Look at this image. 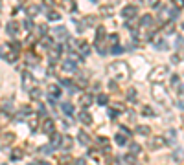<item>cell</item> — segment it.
Segmentation results:
<instances>
[{"label": "cell", "instance_id": "6da1fadb", "mask_svg": "<svg viewBox=\"0 0 184 165\" xmlns=\"http://www.w3.org/2000/svg\"><path fill=\"white\" fill-rule=\"evenodd\" d=\"M109 74L112 79H127L129 77V66L123 61H116L109 66Z\"/></svg>", "mask_w": 184, "mask_h": 165}, {"label": "cell", "instance_id": "7a4b0ae2", "mask_svg": "<svg viewBox=\"0 0 184 165\" xmlns=\"http://www.w3.org/2000/svg\"><path fill=\"white\" fill-rule=\"evenodd\" d=\"M166 77H167V66H155L153 70H151V74H149V81L151 82H162L166 81Z\"/></svg>", "mask_w": 184, "mask_h": 165}, {"label": "cell", "instance_id": "3957f363", "mask_svg": "<svg viewBox=\"0 0 184 165\" xmlns=\"http://www.w3.org/2000/svg\"><path fill=\"white\" fill-rule=\"evenodd\" d=\"M122 15H123V19L133 20V19L138 15V7H136V6H133V4H129V6H125V7L122 9Z\"/></svg>", "mask_w": 184, "mask_h": 165}, {"label": "cell", "instance_id": "277c9868", "mask_svg": "<svg viewBox=\"0 0 184 165\" xmlns=\"http://www.w3.org/2000/svg\"><path fill=\"white\" fill-rule=\"evenodd\" d=\"M177 15H179V13H177V9H171V11H169V7H164L162 11L158 13V20H160V22H167L169 19H175Z\"/></svg>", "mask_w": 184, "mask_h": 165}, {"label": "cell", "instance_id": "5b68a950", "mask_svg": "<svg viewBox=\"0 0 184 165\" xmlns=\"http://www.w3.org/2000/svg\"><path fill=\"white\" fill-rule=\"evenodd\" d=\"M22 86H24V90H31L33 86H35V81H33V75L30 74V72H22Z\"/></svg>", "mask_w": 184, "mask_h": 165}, {"label": "cell", "instance_id": "8992f818", "mask_svg": "<svg viewBox=\"0 0 184 165\" xmlns=\"http://www.w3.org/2000/svg\"><path fill=\"white\" fill-rule=\"evenodd\" d=\"M42 132H46V134H54L55 132V125H54V121L50 118H44V121H42Z\"/></svg>", "mask_w": 184, "mask_h": 165}, {"label": "cell", "instance_id": "52a82bcc", "mask_svg": "<svg viewBox=\"0 0 184 165\" xmlns=\"http://www.w3.org/2000/svg\"><path fill=\"white\" fill-rule=\"evenodd\" d=\"M78 51L81 53V57H87L88 53H90V46H88V42H85V41H78Z\"/></svg>", "mask_w": 184, "mask_h": 165}, {"label": "cell", "instance_id": "ba28073f", "mask_svg": "<svg viewBox=\"0 0 184 165\" xmlns=\"http://www.w3.org/2000/svg\"><path fill=\"white\" fill-rule=\"evenodd\" d=\"M79 103H81L83 108H88L90 105L94 103V96H92V94H83L81 99H79Z\"/></svg>", "mask_w": 184, "mask_h": 165}, {"label": "cell", "instance_id": "9c48e42d", "mask_svg": "<svg viewBox=\"0 0 184 165\" xmlns=\"http://www.w3.org/2000/svg\"><path fill=\"white\" fill-rule=\"evenodd\" d=\"M78 119H79L83 125H92V116H90L87 110H81V112L78 114Z\"/></svg>", "mask_w": 184, "mask_h": 165}, {"label": "cell", "instance_id": "30bf717a", "mask_svg": "<svg viewBox=\"0 0 184 165\" xmlns=\"http://www.w3.org/2000/svg\"><path fill=\"white\" fill-rule=\"evenodd\" d=\"M166 145V138L164 136H155L153 140H151V149H160Z\"/></svg>", "mask_w": 184, "mask_h": 165}, {"label": "cell", "instance_id": "8fae6325", "mask_svg": "<svg viewBox=\"0 0 184 165\" xmlns=\"http://www.w3.org/2000/svg\"><path fill=\"white\" fill-rule=\"evenodd\" d=\"M6 31H7V35H11V37H15L17 33H19V24L15 20H11L7 24V28H6Z\"/></svg>", "mask_w": 184, "mask_h": 165}, {"label": "cell", "instance_id": "7c38bea8", "mask_svg": "<svg viewBox=\"0 0 184 165\" xmlns=\"http://www.w3.org/2000/svg\"><path fill=\"white\" fill-rule=\"evenodd\" d=\"M78 140H79V143L85 145V147H88V145H90V136H88L85 130H79V134H78Z\"/></svg>", "mask_w": 184, "mask_h": 165}, {"label": "cell", "instance_id": "4fadbf2b", "mask_svg": "<svg viewBox=\"0 0 184 165\" xmlns=\"http://www.w3.org/2000/svg\"><path fill=\"white\" fill-rule=\"evenodd\" d=\"M26 13H28V17H37V15L41 13V7L35 6V4H31V6L26 7Z\"/></svg>", "mask_w": 184, "mask_h": 165}, {"label": "cell", "instance_id": "5bb4252c", "mask_svg": "<svg viewBox=\"0 0 184 165\" xmlns=\"http://www.w3.org/2000/svg\"><path fill=\"white\" fill-rule=\"evenodd\" d=\"M105 37H107V31H105V28H103V26H98V28H96V42L105 41Z\"/></svg>", "mask_w": 184, "mask_h": 165}, {"label": "cell", "instance_id": "9a60e30c", "mask_svg": "<svg viewBox=\"0 0 184 165\" xmlns=\"http://www.w3.org/2000/svg\"><path fill=\"white\" fill-rule=\"evenodd\" d=\"M63 70H64V72H76L78 66H76V62H72L70 59H66V61L63 62Z\"/></svg>", "mask_w": 184, "mask_h": 165}, {"label": "cell", "instance_id": "2e32d148", "mask_svg": "<svg viewBox=\"0 0 184 165\" xmlns=\"http://www.w3.org/2000/svg\"><path fill=\"white\" fill-rule=\"evenodd\" d=\"M22 156H24V152H22V149H19V147L11 150V160H13V162H19V160H22Z\"/></svg>", "mask_w": 184, "mask_h": 165}, {"label": "cell", "instance_id": "e0dca14e", "mask_svg": "<svg viewBox=\"0 0 184 165\" xmlns=\"http://www.w3.org/2000/svg\"><path fill=\"white\" fill-rule=\"evenodd\" d=\"M61 141H63V136L61 134H57V132H54V134H52V147H54V149H55V147H59V145H61Z\"/></svg>", "mask_w": 184, "mask_h": 165}, {"label": "cell", "instance_id": "ac0fdd59", "mask_svg": "<svg viewBox=\"0 0 184 165\" xmlns=\"http://www.w3.org/2000/svg\"><path fill=\"white\" fill-rule=\"evenodd\" d=\"M96 50L100 55H107V42L101 41V42H96Z\"/></svg>", "mask_w": 184, "mask_h": 165}, {"label": "cell", "instance_id": "d6986e66", "mask_svg": "<svg viewBox=\"0 0 184 165\" xmlns=\"http://www.w3.org/2000/svg\"><path fill=\"white\" fill-rule=\"evenodd\" d=\"M114 141L120 145V147H125V145H127V136H123L122 132H120V134H116V136H114Z\"/></svg>", "mask_w": 184, "mask_h": 165}, {"label": "cell", "instance_id": "ffe728a7", "mask_svg": "<svg viewBox=\"0 0 184 165\" xmlns=\"http://www.w3.org/2000/svg\"><path fill=\"white\" fill-rule=\"evenodd\" d=\"M100 13H101V17H105V19L107 17H112V7L111 6H101L100 7Z\"/></svg>", "mask_w": 184, "mask_h": 165}, {"label": "cell", "instance_id": "44dd1931", "mask_svg": "<svg viewBox=\"0 0 184 165\" xmlns=\"http://www.w3.org/2000/svg\"><path fill=\"white\" fill-rule=\"evenodd\" d=\"M118 41H120V35H118V33H112V35L107 37V44H109V46H116Z\"/></svg>", "mask_w": 184, "mask_h": 165}, {"label": "cell", "instance_id": "7402d4cb", "mask_svg": "<svg viewBox=\"0 0 184 165\" xmlns=\"http://www.w3.org/2000/svg\"><path fill=\"white\" fill-rule=\"evenodd\" d=\"M61 108H63V112H64L66 116H72V114H74V105L72 103H63Z\"/></svg>", "mask_w": 184, "mask_h": 165}, {"label": "cell", "instance_id": "603a6c76", "mask_svg": "<svg viewBox=\"0 0 184 165\" xmlns=\"http://www.w3.org/2000/svg\"><path fill=\"white\" fill-rule=\"evenodd\" d=\"M48 96H50V97H54V99H57V97L61 96V90H59V86H50V92H48Z\"/></svg>", "mask_w": 184, "mask_h": 165}, {"label": "cell", "instance_id": "cb8c5ba5", "mask_svg": "<svg viewBox=\"0 0 184 165\" xmlns=\"http://www.w3.org/2000/svg\"><path fill=\"white\" fill-rule=\"evenodd\" d=\"M153 22V15H144V17H140V26H149Z\"/></svg>", "mask_w": 184, "mask_h": 165}, {"label": "cell", "instance_id": "d4e9b609", "mask_svg": "<svg viewBox=\"0 0 184 165\" xmlns=\"http://www.w3.org/2000/svg\"><path fill=\"white\" fill-rule=\"evenodd\" d=\"M55 35H57V37H61L63 41H66V39H68V31H66L64 28H55Z\"/></svg>", "mask_w": 184, "mask_h": 165}, {"label": "cell", "instance_id": "484cf974", "mask_svg": "<svg viewBox=\"0 0 184 165\" xmlns=\"http://www.w3.org/2000/svg\"><path fill=\"white\" fill-rule=\"evenodd\" d=\"M63 7H66L68 11H76V2L74 0H63Z\"/></svg>", "mask_w": 184, "mask_h": 165}, {"label": "cell", "instance_id": "4316f807", "mask_svg": "<svg viewBox=\"0 0 184 165\" xmlns=\"http://www.w3.org/2000/svg\"><path fill=\"white\" fill-rule=\"evenodd\" d=\"M149 130H151V128L145 127V125H138V127H136V134H142V136H147Z\"/></svg>", "mask_w": 184, "mask_h": 165}, {"label": "cell", "instance_id": "83f0119b", "mask_svg": "<svg viewBox=\"0 0 184 165\" xmlns=\"http://www.w3.org/2000/svg\"><path fill=\"white\" fill-rule=\"evenodd\" d=\"M63 147H64V149H66V150H70V149H72V147H74V145H72V138H70V136H64V138H63Z\"/></svg>", "mask_w": 184, "mask_h": 165}, {"label": "cell", "instance_id": "f1b7e54d", "mask_svg": "<svg viewBox=\"0 0 184 165\" xmlns=\"http://www.w3.org/2000/svg\"><path fill=\"white\" fill-rule=\"evenodd\" d=\"M142 114L145 118H155V112H153L151 106H142Z\"/></svg>", "mask_w": 184, "mask_h": 165}, {"label": "cell", "instance_id": "f546056e", "mask_svg": "<svg viewBox=\"0 0 184 165\" xmlns=\"http://www.w3.org/2000/svg\"><path fill=\"white\" fill-rule=\"evenodd\" d=\"M129 150H131V154H140L142 152V147L138 143H131L129 145Z\"/></svg>", "mask_w": 184, "mask_h": 165}, {"label": "cell", "instance_id": "4dcf8cb0", "mask_svg": "<svg viewBox=\"0 0 184 165\" xmlns=\"http://www.w3.org/2000/svg\"><path fill=\"white\" fill-rule=\"evenodd\" d=\"M98 143H101V149L105 150V152H109V145H111V141H109L107 138H98Z\"/></svg>", "mask_w": 184, "mask_h": 165}, {"label": "cell", "instance_id": "1f68e13d", "mask_svg": "<svg viewBox=\"0 0 184 165\" xmlns=\"http://www.w3.org/2000/svg\"><path fill=\"white\" fill-rule=\"evenodd\" d=\"M48 20H52V22L61 20V15H59V13H55V11H50V13H48Z\"/></svg>", "mask_w": 184, "mask_h": 165}, {"label": "cell", "instance_id": "d6a6232c", "mask_svg": "<svg viewBox=\"0 0 184 165\" xmlns=\"http://www.w3.org/2000/svg\"><path fill=\"white\" fill-rule=\"evenodd\" d=\"M83 24H85V26H94V24H96V17H85V19H83Z\"/></svg>", "mask_w": 184, "mask_h": 165}, {"label": "cell", "instance_id": "836d02e7", "mask_svg": "<svg viewBox=\"0 0 184 165\" xmlns=\"http://www.w3.org/2000/svg\"><path fill=\"white\" fill-rule=\"evenodd\" d=\"M42 46H44V48H52V46H54V41H52L50 37H42Z\"/></svg>", "mask_w": 184, "mask_h": 165}, {"label": "cell", "instance_id": "e575fe53", "mask_svg": "<svg viewBox=\"0 0 184 165\" xmlns=\"http://www.w3.org/2000/svg\"><path fill=\"white\" fill-rule=\"evenodd\" d=\"M153 94H155L158 99H162L164 97V90H160V86H155V88H153Z\"/></svg>", "mask_w": 184, "mask_h": 165}, {"label": "cell", "instance_id": "d590c367", "mask_svg": "<svg viewBox=\"0 0 184 165\" xmlns=\"http://www.w3.org/2000/svg\"><path fill=\"white\" fill-rule=\"evenodd\" d=\"M107 103H109V97L105 94H100L98 96V105H107Z\"/></svg>", "mask_w": 184, "mask_h": 165}, {"label": "cell", "instance_id": "8d00e7d4", "mask_svg": "<svg viewBox=\"0 0 184 165\" xmlns=\"http://www.w3.org/2000/svg\"><path fill=\"white\" fill-rule=\"evenodd\" d=\"M173 2V6H175V9L179 11V9H184V0H171Z\"/></svg>", "mask_w": 184, "mask_h": 165}, {"label": "cell", "instance_id": "74e56055", "mask_svg": "<svg viewBox=\"0 0 184 165\" xmlns=\"http://www.w3.org/2000/svg\"><path fill=\"white\" fill-rule=\"evenodd\" d=\"M61 84L64 86V88H70V92H74V88H72V84H74V82L70 81V79H63Z\"/></svg>", "mask_w": 184, "mask_h": 165}, {"label": "cell", "instance_id": "f35d334b", "mask_svg": "<svg viewBox=\"0 0 184 165\" xmlns=\"http://www.w3.org/2000/svg\"><path fill=\"white\" fill-rule=\"evenodd\" d=\"M17 57H19V53H15V51H13V53H9V55H6L4 59H6V61H9V62H15V61H17Z\"/></svg>", "mask_w": 184, "mask_h": 165}, {"label": "cell", "instance_id": "ab89813d", "mask_svg": "<svg viewBox=\"0 0 184 165\" xmlns=\"http://www.w3.org/2000/svg\"><path fill=\"white\" fill-rule=\"evenodd\" d=\"M30 96H31L33 99H35V97L39 99V96H41V90H39V88H31V90H30Z\"/></svg>", "mask_w": 184, "mask_h": 165}, {"label": "cell", "instance_id": "60d3db41", "mask_svg": "<svg viewBox=\"0 0 184 165\" xmlns=\"http://www.w3.org/2000/svg\"><path fill=\"white\" fill-rule=\"evenodd\" d=\"M39 33H41L42 37H46V33H48V26H46V24H41V26H39Z\"/></svg>", "mask_w": 184, "mask_h": 165}, {"label": "cell", "instance_id": "b9f144b4", "mask_svg": "<svg viewBox=\"0 0 184 165\" xmlns=\"http://www.w3.org/2000/svg\"><path fill=\"white\" fill-rule=\"evenodd\" d=\"M26 62H30V64H37V59H35V55H33V53L26 55Z\"/></svg>", "mask_w": 184, "mask_h": 165}, {"label": "cell", "instance_id": "7bdbcfd3", "mask_svg": "<svg viewBox=\"0 0 184 165\" xmlns=\"http://www.w3.org/2000/svg\"><path fill=\"white\" fill-rule=\"evenodd\" d=\"M68 163H70L68 156H59V165H68Z\"/></svg>", "mask_w": 184, "mask_h": 165}, {"label": "cell", "instance_id": "ee69618b", "mask_svg": "<svg viewBox=\"0 0 184 165\" xmlns=\"http://www.w3.org/2000/svg\"><path fill=\"white\" fill-rule=\"evenodd\" d=\"M24 29H28V31H31V29H33V22L30 20V19H28V20H24Z\"/></svg>", "mask_w": 184, "mask_h": 165}, {"label": "cell", "instance_id": "f6af8a7d", "mask_svg": "<svg viewBox=\"0 0 184 165\" xmlns=\"http://www.w3.org/2000/svg\"><path fill=\"white\" fill-rule=\"evenodd\" d=\"M41 150H42V152H44V154H52V152H54V150H55V149H54V147H52V145H48V147H42Z\"/></svg>", "mask_w": 184, "mask_h": 165}, {"label": "cell", "instance_id": "bcb514c9", "mask_svg": "<svg viewBox=\"0 0 184 165\" xmlns=\"http://www.w3.org/2000/svg\"><path fill=\"white\" fill-rule=\"evenodd\" d=\"M109 118H111V119H116V118H118V112H116L114 108H109Z\"/></svg>", "mask_w": 184, "mask_h": 165}, {"label": "cell", "instance_id": "7dc6e473", "mask_svg": "<svg viewBox=\"0 0 184 165\" xmlns=\"http://www.w3.org/2000/svg\"><path fill=\"white\" fill-rule=\"evenodd\" d=\"M109 88H111L112 92H116V90H118V84H116V81H114V79H112V81H109Z\"/></svg>", "mask_w": 184, "mask_h": 165}, {"label": "cell", "instance_id": "c3c4849f", "mask_svg": "<svg viewBox=\"0 0 184 165\" xmlns=\"http://www.w3.org/2000/svg\"><path fill=\"white\" fill-rule=\"evenodd\" d=\"M134 96H136V90H134V88H131V90L127 92V97H129V99L133 101V99H134Z\"/></svg>", "mask_w": 184, "mask_h": 165}, {"label": "cell", "instance_id": "681fc988", "mask_svg": "<svg viewBox=\"0 0 184 165\" xmlns=\"http://www.w3.org/2000/svg\"><path fill=\"white\" fill-rule=\"evenodd\" d=\"M123 48L120 46V44H116V46H112V53H122Z\"/></svg>", "mask_w": 184, "mask_h": 165}, {"label": "cell", "instance_id": "f907efd6", "mask_svg": "<svg viewBox=\"0 0 184 165\" xmlns=\"http://www.w3.org/2000/svg\"><path fill=\"white\" fill-rule=\"evenodd\" d=\"M125 162H127V163H131V165H134V158H133V154H127V156H125Z\"/></svg>", "mask_w": 184, "mask_h": 165}, {"label": "cell", "instance_id": "816d5d0a", "mask_svg": "<svg viewBox=\"0 0 184 165\" xmlns=\"http://www.w3.org/2000/svg\"><path fill=\"white\" fill-rule=\"evenodd\" d=\"M171 86H179V75H173L171 77Z\"/></svg>", "mask_w": 184, "mask_h": 165}, {"label": "cell", "instance_id": "f5cc1de1", "mask_svg": "<svg viewBox=\"0 0 184 165\" xmlns=\"http://www.w3.org/2000/svg\"><path fill=\"white\" fill-rule=\"evenodd\" d=\"M74 165H87V160H85V158H78V160L74 162Z\"/></svg>", "mask_w": 184, "mask_h": 165}, {"label": "cell", "instance_id": "db71d44e", "mask_svg": "<svg viewBox=\"0 0 184 165\" xmlns=\"http://www.w3.org/2000/svg\"><path fill=\"white\" fill-rule=\"evenodd\" d=\"M164 31H166V33H173V26H171V24H166V26H164Z\"/></svg>", "mask_w": 184, "mask_h": 165}, {"label": "cell", "instance_id": "11a10c76", "mask_svg": "<svg viewBox=\"0 0 184 165\" xmlns=\"http://www.w3.org/2000/svg\"><path fill=\"white\" fill-rule=\"evenodd\" d=\"M120 130H122V134H123V136H131V130H129L127 127H122Z\"/></svg>", "mask_w": 184, "mask_h": 165}, {"label": "cell", "instance_id": "9f6ffc18", "mask_svg": "<svg viewBox=\"0 0 184 165\" xmlns=\"http://www.w3.org/2000/svg\"><path fill=\"white\" fill-rule=\"evenodd\" d=\"M182 42H184L182 37H177V42H175V46H177V48H181V46H182Z\"/></svg>", "mask_w": 184, "mask_h": 165}, {"label": "cell", "instance_id": "6f0895ef", "mask_svg": "<svg viewBox=\"0 0 184 165\" xmlns=\"http://www.w3.org/2000/svg\"><path fill=\"white\" fill-rule=\"evenodd\" d=\"M145 2H147L149 6H153V7H155V6H158V2H160V0H145Z\"/></svg>", "mask_w": 184, "mask_h": 165}, {"label": "cell", "instance_id": "680465c9", "mask_svg": "<svg viewBox=\"0 0 184 165\" xmlns=\"http://www.w3.org/2000/svg\"><path fill=\"white\" fill-rule=\"evenodd\" d=\"M37 108H39V112H41L42 116H46V110H44V106H42V105H37Z\"/></svg>", "mask_w": 184, "mask_h": 165}, {"label": "cell", "instance_id": "91938a15", "mask_svg": "<svg viewBox=\"0 0 184 165\" xmlns=\"http://www.w3.org/2000/svg\"><path fill=\"white\" fill-rule=\"evenodd\" d=\"M46 6H55V0H44Z\"/></svg>", "mask_w": 184, "mask_h": 165}, {"label": "cell", "instance_id": "94428289", "mask_svg": "<svg viewBox=\"0 0 184 165\" xmlns=\"http://www.w3.org/2000/svg\"><path fill=\"white\" fill-rule=\"evenodd\" d=\"M6 50H7V46H2V48H0V57L4 55V51H6Z\"/></svg>", "mask_w": 184, "mask_h": 165}, {"label": "cell", "instance_id": "6125c7cd", "mask_svg": "<svg viewBox=\"0 0 184 165\" xmlns=\"http://www.w3.org/2000/svg\"><path fill=\"white\" fill-rule=\"evenodd\" d=\"M31 165H39V163H31Z\"/></svg>", "mask_w": 184, "mask_h": 165}, {"label": "cell", "instance_id": "be15d7a7", "mask_svg": "<svg viewBox=\"0 0 184 165\" xmlns=\"http://www.w3.org/2000/svg\"><path fill=\"white\" fill-rule=\"evenodd\" d=\"M182 28H184V22H182Z\"/></svg>", "mask_w": 184, "mask_h": 165}]
</instances>
